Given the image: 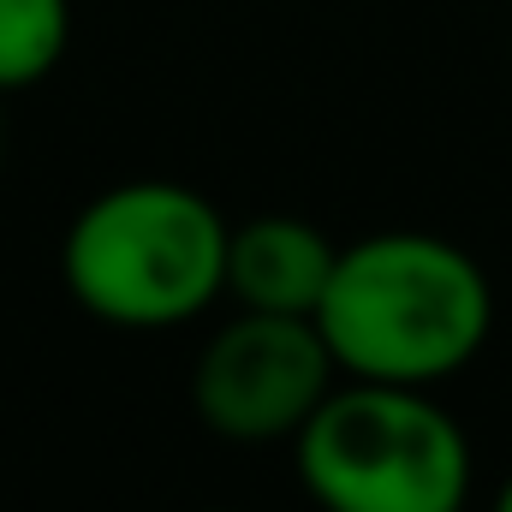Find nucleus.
<instances>
[{
  "mask_svg": "<svg viewBox=\"0 0 512 512\" xmlns=\"http://www.w3.org/2000/svg\"><path fill=\"white\" fill-rule=\"evenodd\" d=\"M495 322L477 256L435 233H376L346 245L316 304V328L352 382L429 387L465 370Z\"/></svg>",
  "mask_w": 512,
  "mask_h": 512,
  "instance_id": "f257e3e1",
  "label": "nucleus"
},
{
  "mask_svg": "<svg viewBox=\"0 0 512 512\" xmlns=\"http://www.w3.org/2000/svg\"><path fill=\"white\" fill-rule=\"evenodd\" d=\"M221 209L173 179H131L90 197L60 245L72 304L108 328H179L227 292Z\"/></svg>",
  "mask_w": 512,
  "mask_h": 512,
  "instance_id": "f03ea898",
  "label": "nucleus"
},
{
  "mask_svg": "<svg viewBox=\"0 0 512 512\" xmlns=\"http://www.w3.org/2000/svg\"><path fill=\"white\" fill-rule=\"evenodd\" d=\"M292 453L322 512H459L471 495L465 429L423 387H334Z\"/></svg>",
  "mask_w": 512,
  "mask_h": 512,
  "instance_id": "7ed1b4c3",
  "label": "nucleus"
},
{
  "mask_svg": "<svg viewBox=\"0 0 512 512\" xmlns=\"http://www.w3.org/2000/svg\"><path fill=\"white\" fill-rule=\"evenodd\" d=\"M334 352L310 316H268L239 310L191 370L197 417L239 447L298 441L316 405L334 393Z\"/></svg>",
  "mask_w": 512,
  "mask_h": 512,
  "instance_id": "20e7f679",
  "label": "nucleus"
},
{
  "mask_svg": "<svg viewBox=\"0 0 512 512\" xmlns=\"http://www.w3.org/2000/svg\"><path fill=\"white\" fill-rule=\"evenodd\" d=\"M340 245L298 221V215H256L233 227L227 239V292L239 310H268V316H310L334 280Z\"/></svg>",
  "mask_w": 512,
  "mask_h": 512,
  "instance_id": "39448f33",
  "label": "nucleus"
},
{
  "mask_svg": "<svg viewBox=\"0 0 512 512\" xmlns=\"http://www.w3.org/2000/svg\"><path fill=\"white\" fill-rule=\"evenodd\" d=\"M72 42V0H0V96L42 84Z\"/></svg>",
  "mask_w": 512,
  "mask_h": 512,
  "instance_id": "423d86ee",
  "label": "nucleus"
},
{
  "mask_svg": "<svg viewBox=\"0 0 512 512\" xmlns=\"http://www.w3.org/2000/svg\"><path fill=\"white\" fill-rule=\"evenodd\" d=\"M495 512H512V477H507V489L495 495Z\"/></svg>",
  "mask_w": 512,
  "mask_h": 512,
  "instance_id": "0eeeda50",
  "label": "nucleus"
}]
</instances>
